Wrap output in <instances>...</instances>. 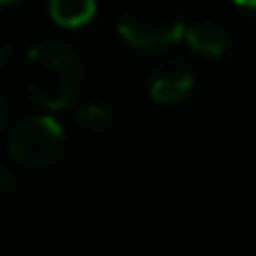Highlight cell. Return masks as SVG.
<instances>
[{"mask_svg":"<svg viewBox=\"0 0 256 256\" xmlns=\"http://www.w3.org/2000/svg\"><path fill=\"white\" fill-rule=\"evenodd\" d=\"M83 86V64L64 42H44L28 52L22 64V91L34 105L61 110L72 105Z\"/></svg>","mask_w":256,"mask_h":256,"instance_id":"obj_1","label":"cell"},{"mask_svg":"<svg viewBox=\"0 0 256 256\" xmlns=\"http://www.w3.org/2000/svg\"><path fill=\"white\" fill-rule=\"evenodd\" d=\"M184 0H124L118 34L135 50H162L184 39Z\"/></svg>","mask_w":256,"mask_h":256,"instance_id":"obj_2","label":"cell"},{"mask_svg":"<svg viewBox=\"0 0 256 256\" xmlns=\"http://www.w3.org/2000/svg\"><path fill=\"white\" fill-rule=\"evenodd\" d=\"M66 132L52 116H28L8 135V154L25 168H47L61 160Z\"/></svg>","mask_w":256,"mask_h":256,"instance_id":"obj_3","label":"cell"},{"mask_svg":"<svg viewBox=\"0 0 256 256\" xmlns=\"http://www.w3.org/2000/svg\"><path fill=\"white\" fill-rule=\"evenodd\" d=\"M193 66L184 58H166L152 72L149 94L160 105H179L193 91Z\"/></svg>","mask_w":256,"mask_h":256,"instance_id":"obj_4","label":"cell"},{"mask_svg":"<svg viewBox=\"0 0 256 256\" xmlns=\"http://www.w3.org/2000/svg\"><path fill=\"white\" fill-rule=\"evenodd\" d=\"M184 39L193 47L196 52L206 58H220L228 50V34L223 25L212 22V20H198V22H190L184 30Z\"/></svg>","mask_w":256,"mask_h":256,"instance_id":"obj_5","label":"cell"},{"mask_svg":"<svg viewBox=\"0 0 256 256\" xmlns=\"http://www.w3.org/2000/svg\"><path fill=\"white\" fill-rule=\"evenodd\" d=\"M96 12V0H50L52 22L61 28H83Z\"/></svg>","mask_w":256,"mask_h":256,"instance_id":"obj_6","label":"cell"},{"mask_svg":"<svg viewBox=\"0 0 256 256\" xmlns=\"http://www.w3.org/2000/svg\"><path fill=\"white\" fill-rule=\"evenodd\" d=\"M78 118L83 124V130H88V132H108L113 127V113L102 102H91V105L80 108Z\"/></svg>","mask_w":256,"mask_h":256,"instance_id":"obj_7","label":"cell"},{"mask_svg":"<svg viewBox=\"0 0 256 256\" xmlns=\"http://www.w3.org/2000/svg\"><path fill=\"white\" fill-rule=\"evenodd\" d=\"M0 66H6L8 58H12V47H14V25L8 17H3V22H0Z\"/></svg>","mask_w":256,"mask_h":256,"instance_id":"obj_8","label":"cell"},{"mask_svg":"<svg viewBox=\"0 0 256 256\" xmlns=\"http://www.w3.org/2000/svg\"><path fill=\"white\" fill-rule=\"evenodd\" d=\"M237 6H242V8H248V12H256V0H234Z\"/></svg>","mask_w":256,"mask_h":256,"instance_id":"obj_9","label":"cell"},{"mask_svg":"<svg viewBox=\"0 0 256 256\" xmlns=\"http://www.w3.org/2000/svg\"><path fill=\"white\" fill-rule=\"evenodd\" d=\"M12 3H17V0H3V6H12Z\"/></svg>","mask_w":256,"mask_h":256,"instance_id":"obj_10","label":"cell"}]
</instances>
